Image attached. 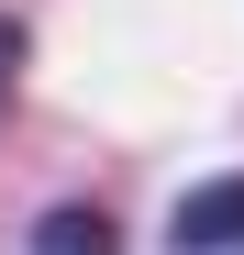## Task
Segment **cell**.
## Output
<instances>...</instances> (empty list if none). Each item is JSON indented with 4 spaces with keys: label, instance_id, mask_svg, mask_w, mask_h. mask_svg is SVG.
Segmentation results:
<instances>
[{
    "label": "cell",
    "instance_id": "7a4b0ae2",
    "mask_svg": "<svg viewBox=\"0 0 244 255\" xmlns=\"http://www.w3.org/2000/svg\"><path fill=\"white\" fill-rule=\"evenodd\" d=\"M33 255H122V233H111V211H45V222H33Z\"/></svg>",
    "mask_w": 244,
    "mask_h": 255
},
{
    "label": "cell",
    "instance_id": "3957f363",
    "mask_svg": "<svg viewBox=\"0 0 244 255\" xmlns=\"http://www.w3.org/2000/svg\"><path fill=\"white\" fill-rule=\"evenodd\" d=\"M11 78H22V22L0 11V100H11Z\"/></svg>",
    "mask_w": 244,
    "mask_h": 255
},
{
    "label": "cell",
    "instance_id": "6da1fadb",
    "mask_svg": "<svg viewBox=\"0 0 244 255\" xmlns=\"http://www.w3.org/2000/svg\"><path fill=\"white\" fill-rule=\"evenodd\" d=\"M178 255H244V178H211L178 200Z\"/></svg>",
    "mask_w": 244,
    "mask_h": 255
}]
</instances>
